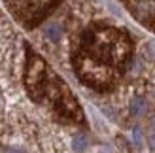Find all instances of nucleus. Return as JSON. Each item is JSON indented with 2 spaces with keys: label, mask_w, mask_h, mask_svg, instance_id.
<instances>
[{
  "label": "nucleus",
  "mask_w": 155,
  "mask_h": 153,
  "mask_svg": "<svg viewBox=\"0 0 155 153\" xmlns=\"http://www.w3.org/2000/svg\"><path fill=\"white\" fill-rule=\"evenodd\" d=\"M144 110H146L144 100H133V104H130V113H133V116H140Z\"/></svg>",
  "instance_id": "7ed1b4c3"
},
{
  "label": "nucleus",
  "mask_w": 155,
  "mask_h": 153,
  "mask_svg": "<svg viewBox=\"0 0 155 153\" xmlns=\"http://www.w3.org/2000/svg\"><path fill=\"white\" fill-rule=\"evenodd\" d=\"M72 144H74V149L76 151H83L85 148H87V138H85L83 134H76L74 140H72Z\"/></svg>",
  "instance_id": "f03ea898"
},
{
  "label": "nucleus",
  "mask_w": 155,
  "mask_h": 153,
  "mask_svg": "<svg viewBox=\"0 0 155 153\" xmlns=\"http://www.w3.org/2000/svg\"><path fill=\"white\" fill-rule=\"evenodd\" d=\"M6 153H23V149H19V148H8Z\"/></svg>",
  "instance_id": "0eeeda50"
},
{
  "label": "nucleus",
  "mask_w": 155,
  "mask_h": 153,
  "mask_svg": "<svg viewBox=\"0 0 155 153\" xmlns=\"http://www.w3.org/2000/svg\"><path fill=\"white\" fill-rule=\"evenodd\" d=\"M150 146L155 149V117L151 121V132H150Z\"/></svg>",
  "instance_id": "423d86ee"
},
{
  "label": "nucleus",
  "mask_w": 155,
  "mask_h": 153,
  "mask_svg": "<svg viewBox=\"0 0 155 153\" xmlns=\"http://www.w3.org/2000/svg\"><path fill=\"white\" fill-rule=\"evenodd\" d=\"M144 55L150 59H155V42H148L144 45Z\"/></svg>",
  "instance_id": "20e7f679"
},
{
  "label": "nucleus",
  "mask_w": 155,
  "mask_h": 153,
  "mask_svg": "<svg viewBox=\"0 0 155 153\" xmlns=\"http://www.w3.org/2000/svg\"><path fill=\"white\" fill-rule=\"evenodd\" d=\"M61 34H63V28H61L59 23H51V25L45 27V36H48L49 40H59Z\"/></svg>",
  "instance_id": "f257e3e1"
},
{
  "label": "nucleus",
  "mask_w": 155,
  "mask_h": 153,
  "mask_svg": "<svg viewBox=\"0 0 155 153\" xmlns=\"http://www.w3.org/2000/svg\"><path fill=\"white\" fill-rule=\"evenodd\" d=\"M133 140H134V144L138 148L142 146V134H140V129H134L133 131Z\"/></svg>",
  "instance_id": "39448f33"
}]
</instances>
